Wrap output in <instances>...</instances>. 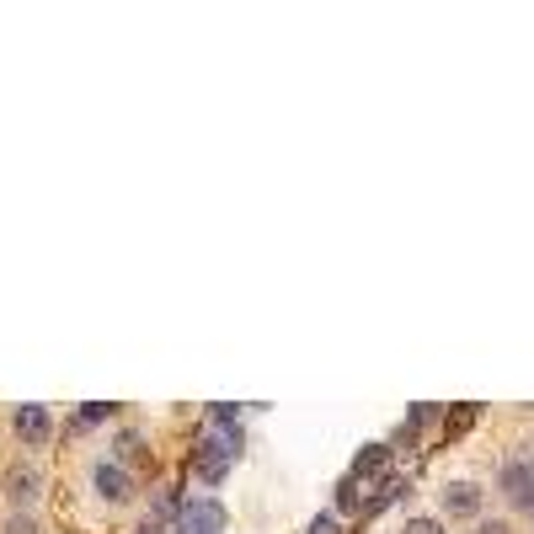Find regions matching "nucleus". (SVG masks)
<instances>
[{
	"label": "nucleus",
	"instance_id": "1",
	"mask_svg": "<svg viewBox=\"0 0 534 534\" xmlns=\"http://www.w3.org/2000/svg\"><path fill=\"white\" fill-rule=\"evenodd\" d=\"M235 454H241V428H209L198 438V449H193V470L214 486V481H225Z\"/></svg>",
	"mask_w": 534,
	"mask_h": 534
},
{
	"label": "nucleus",
	"instance_id": "2",
	"mask_svg": "<svg viewBox=\"0 0 534 534\" xmlns=\"http://www.w3.org/2000/svg\"><path fill=\"white\" fill-rule=\"evenodd\" d=\"M497 481H502V492H508L513 508L534 513V460H529V454H518V460L502 465V470H497Z\"/></svg>",
	"mask_w": 534,
	"mask_h": 534
},
{
	"label": "nucleus",
	"instance_id": "3",
	"mask_svg": "<svg viewBox=\"0 0 534 534\" xmlns=\"http://www.w3.org/2000/svg\"><path fill=\"white\" fill-rule=\"evenodd\" d=\"M219 529H225V508L214 497H193L177 513V534H219Z\"/></svg>",
	"mask_w": 534,
	"mask_h": 534
},
{
	"label": "nucleus",
	"instance_id": "4",
	"mask_svg": "<svg viewBox=\"0 0 534 534\" xmlns=\"http://www.w3.org/2000/svg\"><path fill=\"white\" fill-rule=\"evenodd\" d=\"M91 486H97V497H107V502H129V470L123 465H97L91 470Z\"/></svg>",
	"mask_w": 534,
	"mask_h": 534
},
{
	"label": "nucleus",
	"instance_id": "5",
	"mask_svg": "<svg viewBox=\"0 0 534 534\" xmlns=\"http://www.w3.org/2000/svg\"><path fill=\"white\" fill-rule=\"evenodd\" d=\"M17 433H22V444H49L54 422L43 406H17Z\"/></svg>",
	"mask_w": 534,
	"mask_h": 534
},
{
	"label": "nucleus",
	"instance_id": "6",
	"mask_svg": "<svg viewBox=\"0 0 534 534\" xmlns=\"http://www.w3.org/2000/svg\"><path fill=\"white\" fill-rule=\"evenodd\" d=\"M444 508L454 518H476L481 513V486H470V481H454L449 492H444Z\"/></svg>",
	"mask_w": 534,
	"mask_h": 534
},
{
	"label": "nucleus",
	"instance_id": "7",
	"mask_svg": "<svg viewBox=\"0 0 534 534\" xmlns=\"http://www.w3.org/2000/svg\"><path fill=\"white\" fill-rule=\"evenodd\" d=\"M38 486H43V476H38V470H33V465H17V470H11V476H6V497L22 508V502H33V497H38Z\"/></svg>",
	"mask_w": 534,
	"mask_h": 534
},
{
	"label": "nucleus",
	"instance_id": "8",
	"mask_svg": "<svg viewBox=\"0 0 534 534\" xmlns=\"http://www.w3.org/2000/svg\"><path fill=\"white\" fill-rule=\"evenodd\" d=\"M385 470H390V449H385V444H369V449H358V460H353V481L385 476Z\"/></svg>",
	"mask_w": 534,
	"mask_h": 534
},
{
	"label": "nucleus",
	"instance_id": "9",
	"mask_svg": "<svg viewBox=\"0 0 534 534\" xmlns=\"http://www.w3.org/2000/svg\"><path fill=\"white\" fill-rule=\"evenodd\" d=\"M209 428H241V412H235L230 401H214L209 406Z\"/></svg>",
	"mask_w": 534,
	"mask_h": 534
},
{
	"label": "nucleus",
	"instance_id": "10",
	"mask_svg": "<svg viewBox=\"0 0 534 534\" xmlns=\"http://www.w3.org/2000/svg\"><path fill=\"white\" fill-rule=\"evenodd\" d=\"M305 534H342V524H337V513H316Z\"/></svg>",
	"mask_w": 534,
	"mask_h": 534
},
{
	"label": "nucleus",
	"instance_id": "11",
	"mask_svg": "<svg viewBox=\"0 0 534 534\" xmlns=\"http://www.w3.org/2000/svg\"><path fill=\"white\" fill-rule=\"evenodd\" d=\"M401 534H444V524H438V518H406Z\"/></svg>",
	"mask_w": 534,
	"mask_h": 534
},
{
	"label": "nucleus",
	"instance_id": "12",
	"mask_svg": "<svg viewBox=\"0 0 534 534\" xmlns=\"http://www.w3.org/2000/svg\"><path fill=\"white\" fill-rule=\"evenodd\" d=\"M0 534H38V524L27 513H17V518H6V529H0Z\"/></svg>",
	"mask_w": 534,
	"mask_h": 534
},
{
	"label": "nucleus",
	"instance_id": "13",
	"mask_svg": "<svg viewBox=\"0 0 534 534\" xmlns=\"http://www.w3.org/2000/svg\"><path fill=\"white\" fill-rule=\"evenodd\" d=\"M476 534H508V524H497V518H492V524H481Z\"/></svg>",
	"mask_w": 534,
	"mask_h": 534
},
{
	"label": "nucleus",
	"instance_id": "14",
	"mask_svg": "<svg viewBox=\"0 0 534 534\" xmlns=\"http://www.w3.org/2000/svg\"><path fill=\"white\" fill-rule=\"evenodd\" d=\"M145 534H150V529H145Z\"/></svg>",
	"mask_w": 534,
	"mask_h": 534
}]
</instances>
